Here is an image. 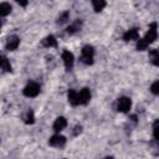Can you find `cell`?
I'll list each match as a JSON object with an SVG mask.
<instances>
[{
    "mask_svg": "<svg viewBox=\"0 0 159 159\" xmlns=\"http://www.w3.org/2000/svg\"><path fill=\"white\" fill-rule=\"evenodd\" d=\"M93 56H94V48L89 45L83 46L82 52H81V61L86 65H92L93 63Z\"/></svg>",
    "mask_w": 159,
    "mask_h": 159,
    "instance_id": "1",
    "label": "cell"
},
{
    "mask_svg": "<svg viewBox=\"0 0 159 159\" xmlns=\"http://www.w3.org/2000/svg\"><path fill=\"white\" fill-rule=\"evenodd\" d=\"M157 37H158V26H157L155 22H153V24H150V26H149V29L145 34L144 41L147 42V45H149V43L154 42L157 40Z\"/></svg>",
    "mask_w": 159,
    "mask_h": 159,
    "instance_id": "2",
    "label": "cell"
},
{
    "mask_svg": "<svg viewBox=\"0 0 159 159\" xmlns=\"http://www.w3.org/2000/svg\"><path fill=\"white\" fill-rule=\"evenodd\" d=\"M22 92L26 97H36L40 93V84L36 82H31L24 88Z\"/></svg>",
    "mask_w": 159,
    "mask_h": 159,
    "instance_id": "3",
    "label": "cell"
},
{
    "mask_svg": "<svg viewBox=\"0 0 159 159\" xmlns=\"http://www.w3.org/2000/svg\"><path fill=\"white\" fill-rule=\"evenodd\" d=\"M132 107V102L128 97H120L117 102V109L122 113H127Z\"/></svg>",
    "mask_w": 159,
    "mask_h": 159,
    "instance_id": "4",
    "label": "cell"
},
{
    "mask_svg": "<svg viewBox=\"0 0 159 159\" xmlns=\"http://www.w3.org/2000/svg\"><path fill=\"white\" fill-rule=\"evenodd\" d=\"M48 144L55 148H62L66 144V138L60 134H55L48 139Z\"/></svg>",
    "mask_w": 159,
    "mask_h": 159,
    "instance_id": "5",
    "label": "cell"
},
{
    "mask_svg": "<svg viewBox=\"0 0 159 159\" xmlns=\"http://www.w3.org/2000/svg\"><path fill=\"white\" fill-rule=\"evenodd\" d=\"M62 60H63L65 67L70 71V70L72 68V66H73V62H75V57H73L72 52H70V51L65 50V51L62 52Z\"/></svg>",
    "mask_w": 159,
    "mask_h": 159,
    "instance_id": "6",
    "label": "cell"
},
{
    "mask_svg": "<svg viewBox=\"0 0 159 159\" xmlns=\"http://www.w3.org/2000/svg\"><path fill=\"white\" fill-rule=\"evenodd\" d=\"M19 45H20V39H19L16 35L9 36V39H7V41H6V48H7L9 51L16 50V48L19 47Z\"/></svg>",
    "mask_w": 159,
    "mask_h": 159,
    "instance_id": "7",
    "label": "cell"
},
{
    "mask_svg": "<svg viewBox=\"0 0 159 159\" xmlns=\"http://www.w3.org/2000/svg\"><path fill=\"white\" fill-rule=\"evenodd\" d=\"M123 40L124 41H133V40H139V31L137 27H133L130 30H128L127 32H124L123 35Z\"/></svg>",
    "mask_w": 159,
    "mask_h": 159,
    "instance_id": "8",
    "label": "cell"
},
{
    "mask_svg": "<svg viewBox=\"0 0 159 159\" xmlns=\"http://www.w3.org/2000/svg\"><path fill=\"white\" fill-rule=\"evenodd\" d=\"M91 99V92L88 88H82L80 92H78V101H80V104H87Z\"/></svg>",
    "mask_w": 159,
    "mask_h": 159,
    "instance_id": "9",
    "label": "cell"
},
{
    "mask_svg": "<svg viewBox=\"0 0 159 159\" xmlns=\"http://www.w3.org/2000/svg\"><path fill=\"white\" fill-rule=\"evenodd\" d=\"M66 125H67L66 118H65V117H58V118H56V120H55V123H53V129H55L56 132H60V130L65 129Z\"/></svg>",
    "mask_w": 159,
    "mask_h": 159,
    "instance_id": "10",
    "label": "cell"
},
{
    "mask_svg": "<svg viewBox=\"0 0 159 159\" xmlns=\"http://www.w3.org/2000/svg\"><path fill=\"white\" fill-rule=\"evenodd\" d=\"M81 27H82V21H81V20H76V21H73V22L67 27V34L73 35V34H76L77 31H80Z\"/></svg>",
    "mask_w": 159,
    "mask_h": 159,
    "instance_id": "11",
    "label": "cell"
},
{
    "mask_svg": "<svg viewBox=\"0 0 159 159\" xmlns=\"http://www.w3.org/2000/svg\"><path fill=\"white\" fill-rule=\"evenodd\" d=\"M67 98H68V102H70L72 106L80 104V101H78V92H76V91H73V89H70L68 93H67Z\"/></svg>",
    "mask_w": 159,
    "mask_h": 159,
    "instance_id": "12",
    "label": "cell"
},
{
    "mask_svg": "<svg viewBox=\"0 0 159 159\" xmlns=\"http://www.w3.org/2000/svg\"><path fill=\"white\" fill-rule=\"evenodd\" d=\"M42 45H43L45 47H56V46H57V40H56L55 36L48 35L47 37H45V39L42 40Z\"/></svg>",
    "mask_w": 159,
    "mask_h": 159,
    "instance_id": "13",
    "label": "cell"
},
{
    "mask_svg": "<svg viewBox=\"0 0 159 159\" xmlns=\"http://www.w3.org/2000/svg\"><path fill=\"white\" fill-rule=\"evenodd\" d=\"M149 61L154 66H159V51L153 48L149 51Z\"/></svg>",
    "mask_w": 159,
    "mask_h": 159,
    "instance_id": "14",
    "label": "cell"
},
{
    "mask_svg": "<svg viewBox=\"0 0 159 159\" xmlns=\"http://www.w3.org/2000/svg\"><path fill=\"white\" fill-rule=\"evenodd\" d=\"M10 11H11L10 4H7V2H1V4H0V15H1V16L9 15Z\"/></svg>",
    "mask_w": 159,
    "mask_h": 159,
    "instance_id": "15",
    "label": "cell"
},
{
    "mask_svg": "<svg viewBox=\"0 0 159 159\" xmlns=\"http://www.w3.org/2000/svg\"><path fill=\"white\" fill-rule=\"evenodd\" d=\"M1 68L4 72H11V65L9 62V60L2 55L1 56Z\"/></svg>",
    "mask_w": 159,
    "mask_h": 159,
    "instance_id": "16",
    "label": "cell"
},
{
    "mask_svg": "<svg viewBox=\"0 0 159 159\" xmlns=\"http://www.w3.org/2000/svg\"><path fill=\"white\" fill-rule=\"evenodd\" d=\"M92 6H93V9H94V11H101V10H103V7L106 6V1H102V0H94V1H92Z\"/></svg>",
    "mask_w": 159,
    "mask_h": 159,
    "instance_id": "17",
    "label": "cell"
},
{
    "mask_svg": "<svg viewBox=\"0 0 159 159\" xmlns=\"http://www.w3.org/2000/svg\"><path fill=\"white\" fill-rule=\"evenodd\" d=\"M24 122L26 124H32L35 122V116H34V112L32 111H27V113L24 117Z\"/></svg>",
    "mask_w": 159,
    "mask_h": 159,
    "instance_id": "18",
    "label": "cell"
},
{
    "mask_svg": "<svg viewBox=\"0 0 159 159\" xmlns=\"http://www.w3.org/2000/svg\"><path fill=\"white\" fill-rule=\"evenodd\" d=\"M153 135H154V139L159 142V119H157L154 122V125H153Z\"/></svg>",
    "mask_w": 159,
    "mask_h": 159,
    "instance_id": "19",
    "label": "cell"
},
{
    "mask_svg": "<svg viewBox=\"0 0 159 159\" xmlns=\"http://www.w3.org/2000/svg\"><path fill=\"white\" fill-rule=\"evenodd\" d=\"M68 16H70L68 11H65V12H62V14L58 16V19H57V24H65V22L68 20Z\"/></svg>",
    "mask_w": 159,
    "mask_h": 159,
    "instance_id": "20",
    "label": "cell"
},
{
    "mask_svg": "<svg viewBox=\"0 0 159 159\" xmlns=\"http://www.w3.org/2000/svg\"><path fill=\"white\" fill-rule=\"evenodd\" d=\"M148 47V45H147V42L144 41V39H139L138 41H137V50L138 51H143V50H145Z\"/></svg>",
    "mask_w": 159,
    "mask_h": 159,
    "instance_id": "21",
    "label": "cell"
},
{
    "mask_svg": "<svg viewBox=\"0 0 159 159\" xmlns=\"http://www.w3.org/2000/svg\"><path fill=\"white\" fill-rule=\"evenodd\" d=\"M150 148H153V149H150V152H152L154 155H159V142H158V140L150 143Z\"/></svg>",
    "mask_w": 159,
    "mask_h": 159,
    "instance_id": "22",
    "label": "cell"
},
{
    "mask_svg": "<svg viewBox=\"0 0 159 159\" xmlns=\"http://www.w3.org/2000/svg\"><path fill=\"white\" fill-rule=\"evenodd\" d=\"M150 91H152L153 94L159 96V81H155V82L152 83V86H150Z\"/></svg>",
    "mask_w": 159,
    "mask_h": 159,
    "instance_id": "23",
    "label": "cell"
},
{
    "mask_svg": "<svg viewBox=\"0 0 159 159\" xmlns=\"http://www.w3.org/2000/svg\"><path fill=\"white\" fill-rule=\"evenodd\" d=\"M19 4H20V5H22V6H25L27 2H26V1H19Z\"/></svg>",
    "mask_w": 159,
    "mask_h": 159,
    "instance_id": "24",
    "label": "cell"
},
{
    "mask_svg": "<svg viewBox=\"0 0 159 159\" xmlns=\"http://www.w3.org/2000/svg\"><path fill=\"white\" fill-rule=\"evenodd\" d=\"M104 159H114V158H113V157H106Z\"/></svg>",
    "mask_w": 159,
    "mask_h": 159,
    "instance_id": "25",
    "label": "cell"
}]
</instances>
